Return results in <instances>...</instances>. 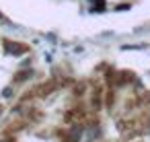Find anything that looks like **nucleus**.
Returning <instances> with one entry per match:
<instances>
[{
  "label": "nucleus",
  "mask_w": 150,
  "mask_h": 142,
  "mask_svg": "<svg viewBox=\"0 0 150 142\" xmlns=\"http://www.w3.org/2000/svg\"><path fill=\"white\" fill-rule=\"evenodd\" d=\"M103 87H95L93 95H91V109L93 111H101L103 109Z\"/></svg>",
  "instance_id": "1"
},
{
  "label": "nucleus",
  "mask_w": 150,
  "mask_h": 142,
  "mask_svg": "<svg viewBox=\"0 0 150 142\" xmlns=\"http://www.w3.org/2000/svg\"><path fill=\"white\" fill-rule=\"evenodd\" d=\"M4 50H6L8 54L21 56V54H25L29 48H27V45H23V43H15V41H11V39H4Z\"/></svg>",
  "instance_id": "2"
},
{
  "label": "nucleus",
  "mask_w": 150,
  "mask_h": 142,
  "mask_svg": "<svg viewBox=\"0 0 150 142\" xmlns=\"http://www.w3.org/2000/svg\"><path fill=\"white\" fill-rule=\"evenodd\" d=\"M33 76V70H21L19 74H15V82H25Z\"/></svg>",
  "instance_id": "3"
},
{
  "label": "nucleus",
  "mask_w": 150,
  "mask_h": 142,
  "mask_svg": "<svg viewBox=\"0 0 150 142\" xmlns=\"http://www.w3.org/2000/svg\"><path fill=\"white\" fill-rule=\"evenodd\" d=\"M84 93H86V82H76L74 84V95L76 97H82Z\"/></svg>",
  "instance_id": "4"
},
{
  "label": "nucleus",
  "mask_w": 150,
  "mask_h": 142,
  "mask_svg": "<svg viewBox=\"0 0 150 142\" xmlns=\"http://www.w3.org/2000/svg\"><path fill=\"white\" fill-rule=\"evenodd\" d=\"M146 132H148V136H150V119H148V126H146Z\"/></svg>",
  "instance_id": "5"
}]
</instances>
